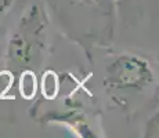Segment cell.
Returning a JSON list of instances; mask_svg holds the SVG:
<instances>
[{"instance_id": "obj_2", "label": "cell", "mask_w": 159, "mask_h": 138, "mask_svg": "<svg viewBox=\"0 0 159 138\" xmlns=\"http://www.w3.org/2000/svg\"><path fill=\"white\" fill-rule=\"evenodd\" d=\"M46 28L44 13L39 6L26 10L8 42L6 66L11 72H28L40 65L46 46Z\"/></svg>"}, {"instance_id": "obj_3", "label": "cell", "mask_w": 159, "mask_h": 138, "mask_svg": "<svg viewBox=\"0 0 159 138\" xmlns=\"http://www.w3.org/2000/svg\"><path fill=\"white\" fill-rule=\"evenodd\" d=\"M116 0H69L68 4L76 13L82 11L89 21H93V29L98 43L111 39L114 29Z\"/></svg>"}, {"instance_id": "obj_4", "label": "cell", "mask_w": 159, "mask_h": 138, "mask_svg": "<svg viewBox=\"0 0 159 138\" xmlns=\"http://www.w3.org/2000/svg\"><path fill=\"white\" fill-rule=\"evenodd\" d=\"M11 2H13V0H0V11H2L3 8L7 7V6L10 4Z\"/></svg>"}, {"instance_id": "obj_1", "label": "cell", "mask_w": 159, "mask_h": 138, "mask_svg": "<svg viewBox=\"0 0 159 138\" xmlns=\"http://www.w3.org/2000/svg\"><path fill=\"white\" fill-rule=\"evenodd\" d=\"M155 72L141 55L119 54L107 65L104 86L112 100L126 106L155 86Z\"/></svg>"}]
</instances>
